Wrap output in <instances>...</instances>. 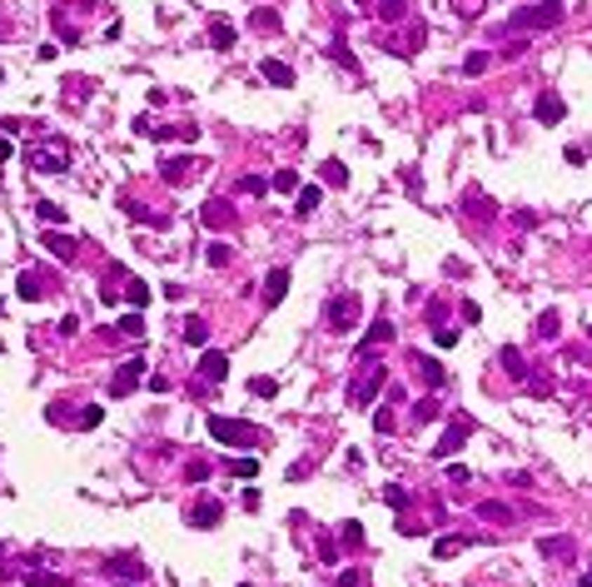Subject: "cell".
I'll return each mask as SVG.
<instances>
[{"instance_id":"cell-5","label":"cell","mask_w":592,"mask_h":587,"mask_svg":"<svg viewBox=\"0 0 592 587\" xmlns=\"http://www.w3.org/2000/svg\"><path fill=\"white\" fill-rule=\"evenodd\" d=\"M558 20H563V11L548 6V0H543V6H523V11H513V30H553Z\"/></svg>"},{"instance_id":"cell-56","label":"cell","mask_w":592,"mask_h":587,"mask_svg":"<svg viewBox=\"0 0 592 587\" xmlns=\"http://www.w3.org/2000/svg\"><path fill=\"white\" fill-rule=\"evenodd\" d=\"M0 30H6V25H0Z\"/></svg>"},{"instance_id":"cell-31","label":"cell","mask_w":592,"mask_h":587,"mask_svg":"<svg viewBox=\"0 0 592 587\" xmlns=\"http://www.w3.org/2000/svg\"><path fill=\"white\" fill-rule=\"evenodd\" d=\"M115 329H120V339H140V334H144V318H140V313H125Z\"/></svg>"},{"instance_id":"cell-58","label":"cell","mask_w":592,"mask_h":587,"mask_svg":"<svg viewBox=\"0 0 592 587\" xmlns=\"http://www.w3.org/2000/svg\"><path fill=\"white\" fill-rule=\"evenodd\" d=\"M0 80H6V75H0Z\"/></svg>"},{"instance_id":"cell-3","label":"cell","mask_w":592,"mask_h":587,"mask_svg":"<svg viewBox=\"0 0 592 587\" xmlns=\"http://www.w3.org/2000/svg\"><path fill=\"white\" fill-rule=\"evenodd\" d=\"M358 313H363L358 294H334V299H329V309H324V318H329V329H334V334H354Z\"/></svg>"},{"instance_id":"cell-32","label":"cell","mask_w":592,"mask_h":587,"mask_svg":"<svg viewBox=\"0 0 592 587\" xmlns=\"http://www.w3.org/2000/svg\"><path fill=\"white\" fill-rule=\"evenodd\" d=\"M25 582H30V587H60L65 577H55V572H45V567H30V572H25Z\"/></svg>"},{"instance_id":"cell-57","label":"cell","mask_w":592,"mask_h":587,"mask_svg":"<svg viewBox=\"0 0 592 587\" xmlns=\"http://www.w3.org/2000/svg\"><path fill=\"white\" fill-rule=\"evenodd\" d=\"M0 553H6V548H0Z\"/></svg>"},{"instance_id":"cell-41","label":"cell","mask_w":592,"mask_h":587,"mask_svg":"<svg viewBox=\"0 0 592 587\" xmlns=\"http://www.w3.org/2000/svg\"><path fill=\"white\" fill-rule=\"evenodd\" d=\"M239 189H244V194H264V189H269V180H264V175H244V180H239Z\"/></svg>"},{"instance_id":"cell-39","label":"cell","mask_w":592,"mask_h":587,"mask_svg":"<svg viewBox=\"0 0 592 587\" xmlns=\"http://www.w3.org/2000/svg\"><path fill=\"white\" fill-rule=\"evenodd\" d=\"M488 70V55H483V50H473V55L463 60V75H483Z\"/></svg>"},{"instance_id":"cell-11","label":"cell","mask_w":592,"mask_h":587,"mask_svg":"<svg viewBox=\"0 0 592 587\" xmlns=\"http://www.w3.org/2000/svg\"><path fill=\"white\" fill-rule=\"evenodd\" d=\"M289 299V269H269V279H264V304L274 309V304H284Z\"/></svg>"},{"instance_id":"cell-25","label":"cell","mask_w":592,"mask_h":587,"mask_svg":"<svg viewBox=\"0 0 592 587\" xmlns=\"http://www.w3.org/2000/svg\"><path fill=\"white\" fill-rule=\"evenodd\" d=\"M478 518H488V522H513V508H508V503H478Z\"/></svg>"},{"instance_id":"cell-6","label":"cell","mask_w":592,"mask_h":587,"mask_svg":"<svg viewBox=\"0 0 592 587\" xmlns=\"http://www.w3.org/2000/svg\"><path fill=\"white\" fill-rule=\"evenodd\" d=\"M144 384V358H130V363H120L115 373H110V398H125V393H135Z\"/></svg>"},{"instance_id":"cell-23","label":"cell","mask_w":592,"mask_h":587,"mask_svg":"<svg viewBox=\"0 0 592 587\" xmlns=\"http://www.w3.org/2000/svg\"><path fill=\"white\" fill-rule=\"evenodd\" d=\"M35 220H45V224H65V209H60V204H50V199H35Z\"/></svg>"},{"instance_id":"cell-43","label":"cell","mask_w":592,"mask_h":587,"mask_svg":"<svg viewBox=\"0 0 592 587\" xmlns=\"http://www.w3.org/2000/svg\"><path fill=\"white\" fill-rule=\"evenodd\" d=\"M413 418H418V423H428V418H438V403H433V398H423V403L413 408Z\"/></svg>"},{"instance_id":"cell-33","label":"cell","mask_w":592,"mask_h":587,"mask_svg":"<svg viewBox=\"0 0 592 587\" xmlns=\"http://www.w3.org/2000/svg\"><path fill=\"white\" fill-rule=\"evenodd\" d=\"M384 503H389L393 513H408V493H403L398 483H389V488H384Z\"/></svg>"},{"instance_id":"cell-46","label":"cell","mask_w":592,"mask_h":587,"mask_svg":"<svg viewBox=\"0 0 592 587\" xmlns=\"http://www.w3.org/2000/svg\"><path fill=\"white\" fill-rule=\"evenodd\" d=\"M60 334H65V339H75V334H80V318H75V313H65V318H60Z\"/></svg>"},{"instance_id":"cell-35","label":"cell","mask_w":592,"mask_h":587,"mask_svg":"<svg viewBox=\"0 0 592 587\" xmlns=\"http://www.w3.org/2000/svg\"><path fill=\"white\" fill-rule=\"evenodd\" d=\"M558 329H563V318H558L553 309H548V313H537V334H543V339H553Z\"/></svg>"},{"instance_id":"cell-7","label":"cell","mask_w":592,"mask_h":587,"mask_svg":"<svg viewBox=\"0 0 592 587\" xmlns=\"http://www.w3.org/2000/svg\"><path fill=\"white\" fill-rule=\"evenodd\" d=\"M563 115H567L563 95L548 90V95H537V100H532V120H537V125H563Z\"/></svg>"},{"instance_id":"cell-53","label":"cell","mask_w":592,"mask_h":587,"mask_svg":"<svg viewBox=\"0 0 592 587\" xmlns=\"http://www.w3.org/2000/svg\"><path fill=\"white\" fill-rule=\"evenodd\" d=\"M115 587H135V582H115Z\"/></svg>"},{"instance_id":"cell-1","label":"cell","mask_w":592,"mask_h":587,"mask_svg":"<svg viewBox=\"0 0 592 587\" xmlns=\"http://www.w3.org/2000/svg\"><path fill=\"white\" fill-rule=\"evenodd\" d=\"M25 159H30V175H65V165H70L65 135H45V140H35V144L25 149Z\"/></svg>"},{"instance_id":"cell-18","label":"cell","mask_w":592,"mask_h":587,"mask_svg":"<svg viewBox=\"0 0 592 587\" xmlns=\"http://www.w3.org/2000/svg\"><path fill=\"white\" fill-rule=\"evenodd\" d=\"M264 80H269V85H284V90H289V85H294V70H289L284 60H274V55H269V60H264Z\"/></svg>"},{"instance_id":"cell-27","label":"cell","mask_w":592,"mask_h":587,"mask_svg":"<svg viewBox=\"0 0 592 587\" xmlns=\"http://www.w3.org/2000/svg\"><path fill=\"white\" fill-rule=\"evenodd\" d=\"M15 289H20V299H30V304H35V299H45V294H40V274H30V269L15 279Z\"/></svg>"},{"instance_id":"cell-9","label":"cell","mask_w":592,"mask_h":587,"mask_svg":"<svg viewBox=\"0 0 592 587\" xmlns=\"http://www.w3.org/2000/svg\"><path fill=\"white\" fill-rule=\"evenodd\" d=\"M468 433H473V423H468V418H458V423H448V429H443V438H438V448H433V453H438V458H448V453H458V448L468 443Z\"/></svg>"},{"instance_id":"cell-54","label":"cell","mask_w":592,"mask_h":587,"mask_svg":"<svg viewBox=\"0 0 592 587\" xmlns=\"http://www.w3.org/2000/svg\"><path fill=\"white\" fill-rule=\"evenodd\" d=\"M548 6H563V0H548Z\"/></svg>"},{"instance_id":"cell-14","label":"cell","mask_w":592,"mask_h":587,"mask_svg":"<svg viewBox=\"0 0 592 587\" xmlns=\"http://www.w3.org/2000/svg\"><path fill=\"white\" fill-rule=\"evenodd\" d=\"M537 553H543V558H558V562H572L577 543H572V538H563V532H553V538H543V543H537Z\"/></svg>"},{"instance_id":"cell-19","label":"cell","mask_w":592,"mask_h":587,"mask_svg":"<svg viewBox=\"0 0 592 587\" xmlns=\"http://www.w3.org/2000/svg\"><path fill=\"white\" fill-rule=\"evenodd\" d=\"M180 339H184V344H194V349H199V344H204V339H209V324H204V318H199V313H189V318H184V329H180Z\"/></svg>"},{"instance_id":"cell-8","label":"cell","mask_w":592,"mask_h":587,"mask_svg":"<svg viewBox=\"0 0 592 587\" xmlns=\"http://www.w3.org/2000/svg\"><path fill=\"white\" fill-rule=\"evenodd\" d=\"M389 339H393V318H373V329H368V334L354 344V353H358V358H368L373 349H384Z\"/></svg>"},{"instance_id":"cell-2","label":"cell","mask_w":592,"mask_h":587,"mask_svg":"<svg viewBox=\"0 0 592 587\" xmlns=\"http://www.w3.org/2000/svg\"><path fill=\"white\" fill-rule=\"evenodd\" d=\"M209 433L220 438V443H239V448L259 443V429H254V423H244V418H224V413H209Z\"/></svg>"},{"instance_id":"cell-15","label":"cell","mask_w":592,"mask_h":587,"mask_svg":"<svg viewBox=\"0 0 592 587\" xmlns=\"http://www.w3.org/2000/svg\"><path fill=\"white\" fill-rule=\"evenodd\" d=\"M318 199H324V189H318V184H304V189H299V199H294V215H299V220H314Z\"/></svg>"},{"instance_id":"cell-42","label":"cell","mask_w":592,"mask_h":587,"mask_svg":"<svg viewBox=\"0 0 592 587\" xmlns=\"http://www.w3.org/2000/svg\"><path fill=\"white\" fill-rule=\"evenodd\" d=\"M110 572H125V577H140V562H135V558H120V562L110 558Z\"/></svg>"},{"instance_id":"cell-52","label":"cell","mask_w":592,"mask_h":587,"mask_svg":"<svg viewBox=\"0 0 592 587\" xmlns=\"http://www.w3.org/2000/svg\"><path fill=\"white\" fill-rule=\"evenodd\" d=\"M582 587H592V572H587V577H582Z\"/></svg>"},{"instance_id":"cell-40","label":"cell","mask_w":592,"mask_h":587,"mask_svg":"<svg viewBox=\"0 0 592 587\" xmlns=\"http://www.w3.org/2000/svg\"><path fill=\"white\" fill-rule=\"evenodd\" d=\"M100 418H105V408H100V403L80 408V429H100Z\"/></svg>"},{"instance_id":"cell-37","label":"cell","mask_w":592,"mask_h":587,"mask_svg":"<svg viewBox=\"0 0 592 587\" xmlns=\"http://www.w3.org/2000/svg\"><path fill=\"white\" fill-rule=\"evenodd\" d=\"M229 259H234V249H229V244H209V264H214V269H224Z\"/></svg>"},{"instance_id":"cell-10","label":"cell","mask_w":592,"mask_h":587,"mask_svg":"<svg viewBox=\"0 0 592 587\" xmlns=\"http://www.w3.org/2000/svg\"><path fill=\"white\" fill-rule=\"evenodd\" d=\"M199 220H204L209 229H229V224H234V204H229V199H209Z\"/></svg>"},{"instance_id":"cell-51","label":"cell","mask_w":592,"mask_h":587,"mask_svg":"<svg viewBox=\"0 0 592 587\" xmlns=\"http://www.w3.org/2000/svg\"><path fill=\"white\" fill-rule=\"evenodd\" d=\"M354 582H358V572H344V577H339V587H354Z\"/></svg>"},{"instance_id":"cell-49","label":"cell","mask_w":592,"mask_h":587,"mask_svg":"<svg viewBox=\"0 0 592 587\" xmlns=\"http://www.w3.org/2000/svg\"><path fill=\"white\" fill-rule=\"evenodd\" d=\"M11 154H15V144H11V140H0V165H6Z\"/></svg>"},{"instance_id":"cell-45","label":"cell","mask_w":592,"mask_h":587,"mask_svg":"<svg viewBox=\"0 0 592 587\" xmlns=\"http://www.w3.org/2000/svg\"><path fill=\"white\" fill-rule=\"evenodd\" d=\"M184 473H189V483H204V478H209V463H204V458H194Z\"/></svg>"},{"instance_id":"cell-22","label":"cell","mask_w":592,"mask_h":587,"mask_svg":"<svg viewBox=\"0 0 592 587\" xmlns=\"http://www.w3.org/2000/svg\"><path fill=\"white\" fill-rule=\"evenodd\" d=\"M209 45H214V50H229V45H234V25H229V20H214V25H209Z\"/></svg>"},{"instance_id":"cell-50","label":"cell","mask_w":592,"mask_h":587,"mask_svg":"<svg viewBox=\"0 0 592 587\" xmlns=\"http://www.w3.org/2000/svg\"><path fill=\"white\" fill-rule=\"evenodd\" d=\"M458 11H468V15H473V11H483V0H458Z\"/></svg>"},{"instance_id":"cell-24","label":"cell","mask_w":592,"mask_h":587,"mask_svg":"<svg viewBox=\"0 0 592 587\" xmlns=\"http://www.w3.org/2000/svg\"><path fill=\"white\" fill-rule=\"evenodd\" d=\"M503 368H508V373H513V379H527V358H523V353H518V349H513V344H508V349H503Z\"/></svg>"},{"instance_id":"cell-29","label":"cell","mask_w":592,"mask_h":587,"mask_svg":"<svg viewBox=\"0 0 592 587\" xmlns=\"http://www.w3.org/2000/svg\"><path fill=\"white\" fill-rule=\"evenodd\" d=\"M249 25H254V30H259V35H269V30H279V15H274V11H269V6H259V11H254V20H249Z\"/></svg>"},{"instance_id":"cell-4","label":"cell","mask_w":592,"mask_h":587,"mask_svg":"<svg viewBox=\"0 0 592 587\" xmlns=\"http://www.w3.org/2000/svg\"><path fill=\"white\" fill-rule=\"evenodd\" d=\"M384 384H389V368H363L358 379L349 384V403H354V408H368L373 398H379Z\"/></svg>"},{"instance_id":"cell-36","label":"cell","mask_w":592,"mask_h":587,"mask_svg":"<svg viewBox=\"0 0 592 587\" xmlns=\"http://www.w3.org/2000/svg\"><path fill=\"white\" fill-rule=\"evenodd\" d=\"M339 532H344V548H354V553L363 548V527H358V522H344Z\"/></svg>"},{"instance_id":"cell-44","label":"cell","mask_w":592,"mask_h":587,"mask_svg":"<svg viewBox=\"0 0 592 587\" xmlns=\"http://www.w3.org/2000/svg\"><path fill=\"white\" fill-rule=\"evenodd\" d=\"M379 15H384V20H403V0H384Z\"/></svg>"},{"instance_id":"cell-16","label":"cell","mask_w":592,"mask_h":587,"mask_svg":"<svg viewBox=\"0 0 592 587\" xmlns=\"http://www.w3.org/2000/svg\"><path fill=\"white\" fill-rule=\"evenodd\" d=\"M413 363H418V373H423V384H428V389H443V384H448V368H443V363L423 358V353H418Z\"/></svg>"},{"instance_id":"cell-55","label":"cell","mask_w":592,"mask_h":587,"mask_svg":"<svg viewBox=\"0 0 592 587\" xmlns=\"http://www.w3.org/2000/svg\"><path fill=\"white\" fill-rule=\"evenodd\" d=\"M587 339H592V324H587Z\"/></svg>"},{"instance_id":"cell-34","label":"cell","mask_w":592,"mask_h":587,"mask_svg":"<svg viewBox=\"0 0 592 587\" xmlns=\"http://www.w3.org/2000/svg\"><path fill=\"white\" fill-rule=\"evenodd\" d=\"M249 393H254V398H274V393H279V384L259 373V379H249Z\"/></svg>"},{"instance_id":"cell-48","label":"cell","mask_w":592,"mask_h":587,"mask_svg":"<svg viewBox=\"0 0 592 587\" xmlns=\"http://www.w3.org/2000/svg\"><path fill=\"white\" fill-rule=\"evenodd\" d=\"M463 318H468V324H478V318H483V309H478L473 299H463Z\"/></svg>"},{"instance_id":"cell-47","label":"cell","mask_w":592,"mask_h":587,"mask_svg":"<svg viewBox=\"0 0 592 587\" xmlns=\"http://www.w3.org/2000/svg\"><path fill=\"white\" fill-rule=\"evenodd\" d=\"M389 413H393V408H384L379 418H373V429H379V433H393V418H389Z\"/></svg>"},{"instance_id":"cell-20","label":"cell","mask_w":592,"mask_h":587,"mask_svg":"<svg viewBox=\"0 0 592 587\" xmlns=\"http://www.w3.org/2000/svg\"><path fill=\"white\" fill-rule=\"evenodd\" d=\"M318 175H324V184H334V189H344V184H349L344 159H324V165H318Z\"/></svg>"},{"instance_id":"cell-17","label":"cell","mask_w":592,"mask_h":587,"mask_svg":"<svg viewBox=\"0 0 592 587\" xmlns=\"http://www.w3.org/2000/svg\"><path fill=\"white\" fill-rule=\"evenodd\" d=\"M159 175H165V184H184V180L194 175V159H165V170H159Z\"/></svg>"},{"instance_id":"cell-21","label":"cell","mask_w":592,"mask_h":587,"mask_svg":"<svg viewBox=\"0 0 592 587\" xmlns=\"http://www.w3.org/2000/svg\"><path fill=\"white\" fill-rule=\"evenodd\" d=\"M125 304H130V309H144V304H149V284H144V279H125Z\"/></svg>"},{"instance_id":"cell-38","label":"cell","mask_w":592,"mask_h":587,"mask_svg":"<svg viewBox=\"0 0 592 587\" xmlns=\"http://www.w3.org/2000/svg\"><path fill=\"white\" fill-rule=\"evenodd\" d=\"M229 473H234V478H254L259 463H254V458H229Z\"/></svg>"},{"instance_id":"cell-12","label":"cell","mask_w":592,"mask_h":587,"mask_svg":"<svg viewBox=\"0 0 592 587\" xmlns=\"http://www.w3.org/2000/svg\"><path fill=\"white\" fill-rule=\"evenodd\" d=\"M199 373H204L209 384H224V379H229V358H224L220 349H209V353L199 358Z\"/></svg>"},{"instance_id":"cell-28","label":"cell","mask_w":592,"mask_h":587,"mask_svg":"<svg viewBox=\"0 0 592 587\" xmlns=\"http://www.w3.org/2000/svg\"><path fill=\"white\" fill-rule=\"evenodd\" d=\"M468 543H473V538H438V543H433V558H458Z\"/></svg>"},{"instance_id":"cell-13","label":"cell","mask_w":592,"mask_h":587,"mask_svg":"<svg viewBox=\"0 0 592 587\" xmlns=\"http://www.w3.org/2000/svg\"><path fill=\"white\" fill-rule=\"evenodd\" d=\"M220 518H224V508L214 503V498H199V503L189 508V527H214Z\"/></svg>"},{"instance_id":"cell-26","label":"cell","mask_w":592,"mask_h":587,"mask_svg":"<svg viewBox=\"0 0 592 587\" xmlns=\"http://www.w3.org/2000/svg\"><path fill=\"white\" fill-rule=\"evenodd\" d=\"M269 184H274V189H279V194H299V189H304V184H299V175H294V170H274V180H269Z\"/></svg>"},{"instance_id":"cell-30","label":"cell","mask_w":592,"mask_h":587,"mask_svg":"<svg viewBox=\"0 0 592 587\" xmlns=\"http://www.w3.org/2000/svg\"><path fill=\"white\" fill-rule=\"evenodd\" d=\"M45 249L60 259H75V239H65V234H45Z\"/></svg>"}]
</instances>
